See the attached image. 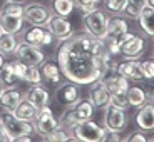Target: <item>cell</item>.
<instances>
[{
	"label": "cell",
	"mask_w": 154,
	"mask_h": 142,
	"mask_svg": "<svg viewBox=\"0 0 154 142\" xmlns=\"http://www.w3.org/2000/svg\"><path fill=\"white\" fill-rule=\"evenodd\" d=\"M57 60L62 75L77 85H91L116 70L104 38H96L87 32L72 34L60 42Z\"/></svg>",
	"instance_id": "obj_1"
},
{
	"label": "cell",
	"mask_w": 154,
	"mask_h": 142,
	"mask_svg": "<svg viewBox=\"0 0 154 142\" xmlns=\"http://www.w3.org/2000/svg\"><path fill=\"white\" fill-rule=\"evenodd\" d=\"M23 5L22 2H7L0 8V30L5 34H19L23 29Z\"/></svg>",
	"instance_id": "obj_2"
},
{
	"label": "cell",
	"mask_w": 154,
	"mask_h": 142,
	"mask_svg": "<svg viewBox=\"0 0 154 142\" xmlns=\"http://www.w3.org/2000/svg\"><path fill=\"white\" fill-rule=\"evenodd\" d=\"M94 105L91 104L89 99H81L77 102H74L72 105L66 107V110L62 112L60 119H59V125L66 127L69 131H72V127L75 125L77 122H82V120H87V119H92L94 115Z\"/></svg>",
	"instance_id": "obj_3"
},
{
	"label": "cell",
	"mask_w": 154,
	"mask_h": 142,
	"mask_svg": "<svg viewBox=\"0 0 154 142\" xmlns=\"http://www.w3.org/2000/svg\"><path fill=\"white\" fill-rule=\"evenodd\" d=\"M0 124H2L4 132L7 134L8 140H15L23 135H32V132H34V122L19 119L12 112H7V114L4 112L0 115Z\"/></svg>",
	"instance_id": "obj_4"
},
{
	"label": "cell",
	"mask_w": 154,
	"mask_h": 142,
	"mask_svg": "<svg viewBox=\"0 0 154 142\" xmlns=\"http://www.w3.org/2000/svg\"><path fill=\"white\" fill-rule=\"evenodd\" d=\"M57 127H59V119L54 115V112H52V109L49 105L38 109L37 115H35V119H34V132L35 134L40 135L42 139H45Z\"/></svg>",
	"instance_id": "obj_5"
},
{
	"label": "cell",
	"mask_w": 154,
	"mask_h": 142,
	"mask_svg": "<svg viewBox=\"0 0 154 142\" xmlns=\"http://www.w3.org/2000/svg\"><path fill=\"white\" fill-rule=\"evenodd\" d=\"M107 19L109 17L106 15V12H102L100 8H96V10L89 12V14H84L82 20H84L85 32L96 38H104L106 29H107Z\"/></svg>",
	"instance_id": "obj_6"
},
{
	"label": "cell",
	"mask_w": 154,
	"mask_h": 142,
	"mask_svg": "<svg viewBox=\"0 0 154 142\" xmlns=\"http://www.w3.org/2000/svg\"><path fill=\"white\" fill-rule=\"evenodd\" d=\"M72 134L75 137V140L97 142V140H102L104 127L94 122L92 119H87V120H82V122H77L72 127Z\"/></svg>",
	"instance_id": "obj_7"
},
{
	"label": "cell",
	"mask_w": 154,
	"mask_h": 142,
	"mask_svg": "<svg viewBox=\"0 0 154 142\" xmlns=\"http://www.w3.org/2000/svg\"><path fill=\"white\" fill-rule=\"evenodd\" d=\"M146 50V38L127 32L119 42V52L126 59H139Z\"/></svg>",
	"instance_id": "obj_8"
},
{
	"label": "cell",
	"mask_w": 154,
	"mask_h": 142,
	"mask_svg": "<svg viewBox=\"0 0 154 142\" xmlns=\"http://www.w3.org/2000/svg\"><path fill=\"white\" fill-rule=\"evenodd\" d=\"M52 12L49 7H45L40 2H29L27 5H23V20L29 22L30 25H42L45 27L49 22Z\"/></svg>",
	"instance_id": "obj_9"
},
{
	"label": "cell",
	"mask_w": 154,
	"mask_h": 142,
	"mask_svg": "<svg viewBox=\"0 0 154 142\" xmlns=\"http://www.w3.org/2000/svg\"><path fill=\"white\" fill-rule=\"evenodd\" d=\"M22 40L30 44V45H34V47L44 49V47H49V45L54 44V35L50 34V30L47 27H42V25H30V29L23 30Z\"/></svg>",
	"instance_id": "obj_10"
},
{
	"label": "cell",
	"mask_w": 154,
	"mask_h": 142,
	"mask_svg": "<svg viewBox=\"0 0 154 142\" xmlns=\"http://www.w3.org/2000/svg\"><path fill=\"white\" fill-rule=\"evenodd\" d=\"M14 55H15L19 60L29 64V65H37V67L45 60V54H44L42 49L34 47V45H30V44L23 42V40H20V42L17 44V49H15V52H14Z\"/></svg>",
	"instance_id": "obj_11"
},
{
	"label": "cell",
	"mask_w": 154,
	"mask_h": 142,
	"mask_svg": "<svg viewBox=\"0 0 154 142\" xmlns=\"http://www.w3.org/2000/svg\"><path fill=\"white\" fill-rule=\"evenodd\" d=\"M104 109H106L104 110V127L106 129H111V131H116V132H122L127 125V114H126L127 110L116 107L111 102Z\"/></svg>",
	"instance_id": "obj_12"
},
{
	"label": "cell",
	"mask_w": 154,
	"mask_h": 142,
	"mask_svg": "<svg viewBox=\"0 0 154 142\" xmlns=\"http://www.w3.org/2000/svg\"><path fill=\"white\" fill-rule=\"evenodd\" d=\"M45 27L49 29L50 34L54 35V38L59 40V42L67 40V38L72 37V34H74L72 23L67 20V17H60V15H55V14L50 15V19H49Z\"/></svg>",
	"instance_id": "obj_13"
},
{
	"label": "cell",
	"mask_w": 154,
	"mask_h": 142,
	"mask_svg": "<svg viewBox=\"0 0 154 142\" xmlns=\"http://www.w3.org/2000/svg\"><path fill=\"white\" fill-rule=\"evenodd\" d=\"M129 32V23L126 19H122L121 15H114L111 19H107V29H106V40L116 42L119 45L121 38Z\"/></svg>",
	"instance_id": "obj_14"
},
{
	"label": "cell",
	"mask_w": 154,
	"mask_h": 142,
	"mask_svg": "<svg viewBox=\"0 0 154 142\" xmlns=\"http://www.w3.org/2000/svg\"><path fill=\"white\" fill-rule=\"evenodd\" d=\"M81 97V90H79V85L74 84V82L67 80L64 84H60L55 90V100H57L60 105L64 107H69L74 102H77Z\"/></svg>",
	"instance_id": "obj_15"
},
{
	"label": "cell",
	"mask_w": 154,
	"mask_h": 142,
	"mask_svg": "<svg viewBox=\"0 0 154 142\" xmlns=\"http://www.w3.org/2000/svg\"><path fill=\"white\" fill-rule=\"evenodd\" d=\"M116 72L121 74L122 77H126L127 80H134V82L146 80L144 72L141 69V64L136 59H127V60H122L121 64H117L116 65Z\"/></svg>",
	"instance_id": "obj_16"
},
{
	"label": "cell",
	"mask_w": 154,
	"mask_h": 142,
	"mask_svg": "<svg viewBox=\"0 0 154 142\" xmlns=\"http://www.w3.org/2000/svg\"><path fill=\"white\" fill-rule=\"evenodd\" d=\"M89 100L94 107H106L111 102V90L106 87V84L102 80H96L94 84H91L89 89Z\"/></svg>",
	"instance_id": "obj_17"
},
{
	"label": "cell",
	"mask_w": 154,
	"mask_h": 142,
	"mask_svg": "<svg viewBox=\"0 0 154 142\" xmlns=\"http://www.w3.org/2000/svg\"><path fill=\"white\" fill-rule=\"evenodd\" d=\"M23 99L29 100L35 109H42L50 104V92L42 84H35L27 89V92L23 94Z\"/></svg>",
	"instance_id": "obj_18"
},
{
	"label": "cell",
	"mask_w": 154,
	"mask_h": 142,
	"mask_svg": "<svg viewBox=\"0 0 154 142\" xmlns=\"http://www.w3.org/2000/svg\"><path fill=\"white\" fill-rule=\"evenodd\" d=\"M134 120L141 131H154V105L151 102H146L143 107H139L134 115Z\"/></svg>",
	"instance_id": "obj_19"
},
{
	"label": "cell",
	"mask_w": 154,
	"mask_h": 142,
	"mask_svg": "<svg viewBox=\"0 0 154 142\" xmlns=\"http://www.w3.org/2000/svg\"><path fill=\"white\" fill-rule=\"evenodd\" d=\"M23 100V94L15 87H7L0 94V105L5 109V112H14Z\"/></svg>",
	"instance_id": "obj_20"
},
{
	"label": "cell",
	"mask_w": 154,
	"mask_h": 142,
	"mask_svg": "<svg viewBox=\"0 0 154 142\" xmlns=\"http://www.w3.org/2000/svg\"><path fill=\"white\" fill-rule=\"evenodd\" d=\"M40 74H42V80L47 82V84H59L60 82V77H62V72H60V67H59L57 62L54 60H44L40 64Z\"/></svg>",
	"instance_id": "obj_21"
},
{
	"label": "cell",
	"mask_w": 154,
	"mask_h": 142,
	"mask_svg": "<svg viewBox=\"0 0 154 142\" xmlns=\"http://www.w3.org/2000/svg\"><path fill=\"white\" fill-rule=\"evenodd\" d=\"M102 82H104L106 87L111 90V94L126 92L127 89H129V80H127L126 77H122L121 74H117V72L107 74V75L102 79Z\"/></svg>",
	"instance_id": "obj_22"
},
{
	"label": "cell",
	"mask_w": 154,
	"mask_h": 142,
	"mask_svg": "<svg viewBox=\"0 0 154 142\" xmlns=\"http://www.w3.org/2000/svg\"><path fill=\"white\" fill-rule=\"evenodd\" d=\"M137 23H139V27L143 29V32L147 35V37L154 38V8L152 7L146 5V8L139 14Z\"/></svg>",
	"instance_id": "obj_23"
},
{
	"label": "cell",
	"mask_w": 154,
	"mask_h": 142,
	"mask_svg": "<svg viewBox=\"0 0 154 142\" xmlns=\"http://www.w3.org/2000/svg\"><path fill=\"white\" fill-rule=\"evenodd\" d=\"M126 95H127V100H129V105L131 107H143L144 104L147 102V92L144 90L143 87H131L129 85V89L126 90Z\"/></svg>",
	"instance_id": "obj_24"
},
{
	"label": "cell",
	"mask_w": 154,
	"mask_h": 142,
	"mask_svg": "<svg viewBox=\"0 0 154 142\" xmlns=\"http://www.w3.org/2000/svg\"><path fill=\"white\" fill-rule=\"evenodd\" d=\"M37 110L38 109H35L34 105L29 102V100L23 99L22 102H20V105L15 109V110L12 112V114L15 115V117H19V119L22 120H29V122H34L35 115H37Z\"/></svg>",
	"instance_id": "obj_25"
},
{
	"label": "cell",
	"mask_w": 154,
	"mask_h": 142,
	"mask_svg": "<svg viewBox=\"0 0 154 142\" xmlns=\"http://www.w3.org/2000/svg\"><path fill=\"white\" fill-rule=\"evenodd\" d=\"M17 37L15 34H5L2 32L0 34V52L4 55H12L17 49Z\"/></svg>",
	"instance_id": "obj_26"
},
{
	"label": "cell",
	"mask_w": 154,
	"mask_h": 142,
	"mask_svg": "<svg viewBox=\"0 0 154 142\" xmlns=\"http://www.w3.org/2000/svg\"><path fill=\"white\" fill-rule=\"evenodd\" d=\"M50 7H52V14H55V15L69 17V15H72L75 5H74L72 0H52Z\"/></svg>",
	"instance_id": "obj_27"
},
{
	"label": "cell",
	"mask_w": 154,
	"mask_h": 142,
	"mask_svg": "<svg viewBox=\"0 0 154 142\" xmlns=\"http://www.w3.org/2000/svg\"><path fill=\"white\" fill-rule=\"evenodd\" d=\"M146 5H147V0H127L122 14L129 19H137L139 14L146 8Z\"/></svg>",
	"instance_id": "obj_28"
},
{
	"label": "cell",
	"mask_w": 154,
	"mask_h": 142,
	"mask_svg": "<svg viewBox=\"0 0 154 142\" xmlns=\"http://www.w3.org/2000/svg\"><path fill=\"white\" fill-rule=\"evenodd\" d=\"M17 75L14 72V67H12V62H5L4 67L0 69V82L4 85H8V87H14L17 84Z\"/></svg>",
	"instance_id": "obj_29"
},
{
	"label": "cell",
	"mask_w": 154,
	"mask_h": 142,
	"mask_svg": "<svg viewBox=\"0 0 154 142\" xmlns=\"http://www.w3.org/2000/svg\"><path fill=\"white\" fill-rule=\"evenodd\" d=\"M23 82H29V84L35 85V84H42V74H40V69L37 65H27L25 69V74H23Z\"/></svg>",
	"instance_id": "obj_30"
},
{
	"label": "cell",
	"mask_w": 154,
	"mask_h": 142,
	"mask_svg": "<svg viewBox=\"0 0 154 142\" xmlns=\"http://www.w3.org/2000/svg\"><path fill=\"white\" fill-rule=\"evenodd\" d=\"M45 140H75V137H74L72 131H69V129H66V127L59 125L54 132H50V134L47 135Z\"/></svg>",
	"instance_id": "obj_31"
},
{
	"label": "cell",
	"mask_w": 154,
	"mask_h": 142,
	"mask_svg": "<svg viewBox=\"0 0 154 142\" xmlns=\"http://www.w3.org/2000/svg\"><path fill=\"white\" fill-rule=\"evenodd\" d=\"M127 0H104V8L111 15H121L124 12Z\"/></svg>",
	"instance_id": "obj_32"
},
{
	"label": "cell",
	"mask_w": 154,
	"mask_h": 142,
	"mask_svg": "<svg viewBox=\"0 0 154 142\" xmlns=\"http://www.w3.org/2000/svg\"><path fill=\"white\" fill-rule=\"evenodd\" d=\"M72 2L82 14H89V12L96 10L102 4V0H72Z\"/></svg>",
	"instance_id": "obj_33"
},
{
	"label": "cell",
	"mask_w": 154,
	"mask_h": 142,
	"mask_svg": "<svg viewBox=\"0 0 154 142\" xmlns=\"http://www.w3.org/2000/svg\"><path fill=\"white\" fill-rule=\"evenodd\" d=\"M111 104L116 105V107H119V109H124V110H127V109L131 107V105H129V100H127L126 92L111 94Z\"/></svg>",
	"instance_id": "obj_34"
},
{
	"label": "cell",
	"mask_w": 154,
	"mask_h": 142,
	"mask_svg": "<svg viewBox=\"0 0 154 142\" xmlns=\"http://www.w3.org/2000/svg\"><path fill=\"white\" fill-rule=\"evenodd\" d=\"M139 64H141V69H143V72H144L146 80H154V57L139 60Z\"/></svg>",
	"instance_id": "obj_35"
},
{
	"label": "cell",
	"mask_w": 154,
	"mask_h": 142,
	"mask_svg": "<svg viewBox=\"0 0 154 142\" xmlns=\"http://www.w3.org/2000/svg\"><path fill=\"white\" fill-rule=\"evenodd\" d=\"M27 65H29V64H25V62L19 60V59L12 62L14 72H15V75H17V79H19V80H22V79H23V74H25V69H27Z\"/></svg>",
	"instance_id": "obj_36"
},
{
	"label": "cell",
	"mask_w": 154,
	"mask_h": 142,
	"mask_svg": "<svg viewBox=\"0 0 154 142\" xmlns=\"http://www.w3.org/2000/svg\"><path fill=\"white\" fill-rule=\"evenodd\" d=\"M126 140H129V142H146V140H149V137H147V135L144 134V131L137 129V131L131 132V134L127 135Z\"/></svg>",
	"instance_id": "obj_37"
},
{
	"label": "cell",
	"mask_w": 154,
	"mask_h": 142,
	"mask_svg": "<svg viewBox=\"0 0 154 142\" xmlns=\"http://www.w3.org/2000/svg\"><path fill=\"white\" fill-rule=\"evenodd\" d=\"M102 140H121V132H116V131H111V129H106L104 127Z\"/></svg>",
	"instance_id": "obj_38"
},
{
	"label": "cell",
	"mask_w": 154,
	"mask_h": 142,
	"mask_svg": "<svg viewBox=\"0 0 154 142\" xmlns=\"http://www.w3.org/2000/svg\"><path fill=\"white\" fill-rule=\"evenodd\" d=\"M147 102H151L154 105V89H151L149 92H147Z\"/></svg>",
	"instance_id": "obj_39"
},
{
	"label": "cell",
	"mask_w": 154,
	"mask_h": 142,
	"mask_svg": "<svg viewBox=\"0 0 154 142\" xmlns=\"http://www.w3.org/2000/svg\"><path fill=\"white\" fill-rule=\"evenodd\" d=\"M0 140H8L7 134L4 132V129H2V124H0Z\"/></svg>",
	"instance_id": "obj_40"
},
{
	"label": "cell",
	"mask_w": 154,
	"mask_h": 142,
	"mask_svg": "<svg viewBox=\"0 0 154 142\" xmlns=\"http://www.w3.org/2000/svg\"><path fill=\"white\" fill-rule=\"evenodd\" d=\"M4 64H5V55L2 54V52H0V69L4 67Z\"/></svg>",
	"instance_id": "obj_41"
},
{
	"label": "cell",
	"mask_w": 154,
	"mask_h": 142,
	"mask_svg": "<svg viewBox=\"0 0 154 142\" xmlns=\"http://www.w3.org/2000/svg\"><path fill=\"white\" fill-rule=\"evenodd\" d=\"M147 5H149V7H152V8H154V0H147Z\"/></svg>",
	"instance_id": "obj_42"
},
{
	"label": "cell",
	"mask_w": 154,
	"mask_h": 142,
	"mask_svg": "<svg viewBox=\"0 0 154 142\" xmlns=\"http://www.w3.org/2000/svg\"><path fill=\"white\" fill-rule=\"evenodd\" d=\"M4 89H5V87H4V84L0 82V94H2V90H4Z\"/></svg>",
	"instance_id": "obj_43"
},
{
	"label": "cell",
	"mask_w": 154,
	"mask_h": 142,
	"mask_svg": "<svg viewBox=\"0 0 154 142\" xmlns=\"http://www.w3.org/2000/svg\"><path fill=\"white\" fill-rule=\"evenodd\" d=\"M7 2H23V0H7Z\"/></svg>",
	"instance_id": "obj_44"
},
{
	"label": "cell",
	"mask_w": 154,
	"mask_h": 142,
	"mask_svg": "<svg viewBox=\"0 0 154 142\" xmlns=\"http://www.w3.org/2000/svg\"><path fill=\"white\" fill-rule=\"evenodd\" d=\"M0 34H2V30H0Z\"/></svg>",
	"instance_id": "obj_45"
}]
</instances>
